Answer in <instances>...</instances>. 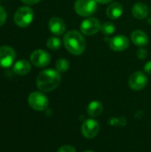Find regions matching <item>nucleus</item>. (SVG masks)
Listing matches in <instances>:
<instances>
[{"instance_id":"nucleus-1","label":"nucleus","mask_w":151,"mask_h":152,"mask_svg":"<svg viewBox=\"0 0 151 152\" xmlns=\"http://www.w3.org/2000/svg\"><path fill=\"white\" fill-rule=\"evenodd\" d=\"M61 80L60 72L52 69H44L36 77V86L42 92H51L58 87Z\"/></svg>"},{"instance_id":"nucleus-2","label":"nucleus","mask_w":151,"mask_h":152,"mask_svg":"<svg viewBox=\"0 0 151 152\" xmlns=\"http://www.w3.org/2000/svg\"><path fill=\"white\" fill-rule=\"evenodd\" d=\"M63 44L68 52L74 55L82 54L86 47V42L84 36L77 30L67 32L63 37Z\"/></svg>"},{"instance_id":"nucleus-3","label":"nucleus","mask_w":151,"mask_h":152,"mask_svg":"<svg viewBox=\"0 0 151 152\" xmlns=\"http://www.w3.org/2000/svg\"><path fill=\"white\" fill-rule=\"evenodd\" d=\"M34 19V11L29 6H21L14 13L13 20L17 26L26 28L29 26Z\"/></svg>"},{"instance_id":"nucleus-4","label":"nucleus","mask_w":151,"mask_h":152,"mask_svg":"<svg viewBox=\"0 0 151 152\" xmlns=\"http://www.w3.org/2000/svg\"><path fill=\"white\" fill-rule=\"evenodd\" d=\"M97 4L96 0H76L74 8L78 15L89 17L97 11Z\"/></svg>"},{"instance_id":"nucleus-5","label":"nucleus","mask_w":151,"mask_h":152,"mask_svg":"<svg viewBox=\"0 0 151 152\" xmlns=\"http://www.w3.org/2000/svg\"><path fill=\"white\" fill-rule=\"evenodd\" d=\"M28 105L36 111L44 110L49 104L48 98L40 92H32L28 98Z\"/></svg>"},{"instance_id":"nucleus-6","label":"nucleus","mask_w":151,"mask_h":152,"mask_svg":"<svg viewBox=\"0 0 151 152\" xmlns=\"http://www.w3.org/2000/svg\"><path fill=\"white\" fill-rule=\"evenodd\" d=\"M101 22L95 17H89L85 19L80 24V30L84 35L92 36L101 30Z\"/></svg>"},{"instance_id":"nucleus-7","label":"nucleus","mask_w":151,"mask_h":152,"mask_svg":"<svg viewBox=\"0 0 151 152\" xmlns=\"http://www.w3.org/2000/svg\"><path fill=\"white\" fill-rule=\"evenodd\" d=\"M16 53L12 47L4 45L0 46V67L1 68H10L15 60Z\"/></svg>"},{"instance_id":"nucleus-8","label":"nucleus","mask_w":151,"mask_h":152,"mask_svg":"<svg viewBox=\"0 0 151 152\" xmlns=\"http://www.w3.org/2000/svg\"><path fill=\"white\" fill-rule=\"evenodd\" d=\"M30 61L37 68H44L50 63L51 56L46 51L43 49H37L30 54Z\"/></svg>"},{"instance_id":"nucleus-9","label":"nucleus","mask_w":151,"mask_h":152,"mask_svg":"<svg viewBox=\"0 0 151 152\" xmlns=\"http://www.w3.org/2000/svg\"><path fill=\"white\" fill-rule=\"evenodd\" d=\"M148 84V77L142 71H136L133 73L128 80V85L133 91H141Z\"/></svg>"},{"instance_id":"nucleus-10","label":"nucleus","mask_w":151,"mask_h":152,"mask_svg":"<svg viewBox=\"0 0 151 152\" xmlns=\"http://www.w3.org/2000/svg\"><path fill=\"white\" fill-rule=\"evenodd\" d=\"M100 131V125L94 119H87L82 125V134L85 137L91 139L97 135Z\"/></svg>"},{"instance_id":"nucleus-11","label":"nucleus","mask_w":151,"mask_h":152,"mask_svg":"<svg viewBox=\"0 0 151 152\" xmlns=\"http://www.w3.org/2000/svg\"><path fill=\"white\" fill-rule=\"evenodd\" d=\"M109 45L113 51L121 52L129 46V39L125 35H117L109 40Z\"/></svg>"},{"instance_id":"nucleus-12","label":"nucleus","mask_w":151,"mask_h":152,"mask_svg":"<svg viewBox=\"0 0 151 152\" xmlns=\"http://www.w3.org/2000/svg\"><path fill=\"white\" fill-rule=\"evenodd\" d=\"M49 30L55 36H61L65 32L66 24L64 20L59 17H53L48 22Z\"/></svg>"},{"instance_id":"nucleus-13","label":"nucleus","mask_w":151,"mask_h":152,"mask_svg":"<svg viewBox=\"0 0 151 152\" xmlns=\"http://www.w3.org/2000/svg\"><path fill=\"white\" fill-rule=\"evenodd\" d=\"M123 6L121 4L117 2H114L110 4L106 10V14L110 20H117L123 14Z\"/></svg>"},{"instance_id":"nucleus-14","label":"nucleus","mask_w":151,"mask_h":152,"mask_svg":"<svg viewBox=\"0 0 151 152\" xmlns=\"http://www.w3.org/2000/svg\"><path fill=\"white\" fill-rule=\"evenodd\" d=\"M131 39H132V42L135 45H138V46H141V47L147 45L148 43H149V37H148V35L144 31L140 30V29L134 30L132 33Z\"/></svg>"},{"instance_id":"nucleus-15","label":"nucleus","mask_w":151,"mask_h":152,"mask_svg":"<svg viewBox=\"0 0 151 152\" xmlns=\"http://www.w3.org/2000/svg\"><path fill=\"white\" fill-rule=\"evenodd\" d=\"M31 69V64L27 60H20L13 65L12 70L15 74L19 76H25L29 73Z\"/></svg>"},{"instance_id":"nucleus-16","label":"nucleus","mask_w":151,"mask_h":152,"mask_svg":"<svg viewBox=\"0 0 151 152\" xmlns=\"http://www.w3.org/2000/svg\"><path fill=\"white\" fill-rule=\"evenodd\" d=\"M132 13L134 18L138 19V20H143L149 14V8L145 4L139 2L133 5Z\"/></svg>"},{"instance_id":"nucleus-17","label":"nucleus","mask_w":151,"mask_h":152,"mask_svg":"<svg viewBox=\"0 0 151 152\" xmlns=\"http://www.w3.org/2000/svg\"><path fill=\"white\" fill-rule=\"evenodd\" d=\"M102 110H103V106L98 101L91 102L87 107V112L91 117H98L102 113Z\"/></svg>"},{"instance_id":"nucleus-18","label":"nucleus","mask_w":151,"mask_h":152,"mask_svg":"<svg viewBox=\"0 0 151 152\" xmlns=\"http://www.w3.org/2000/svg\"><path fill=\"white\" fill-rule=\"evenodd\" d=\"M46 46L48 49L53 51L58 50L61 46V41L57 37H51L46 41Z\"/></svg>"},{"instance_id":"nucleus-19","label":"nucleus","mask_w":151,"mask_h":152,"mask_svg":"<svg viewBox=\"0 0 151 152\" xmlns=\"http://www.w3.org/2000/svg\"><path fill=\"white\" fill-rule=\"evenodd\" d=\"M55 68H56V70L60 73H64L66 71L69 70V61L66 59H59L57 61H56V64H55Z\"/></svg>"},{"instance_id":"nucleus-20","label":"nucleus","mask_w":151,"mask_h":152,"mask_svg":"<svg viewBox=\"0 0 151 152\" xmlns=\"http://www.w3.org/2000/svg\"><path fill=\"white\" fill-rule=\"evenodd\" d=\"M116 30V27L115 25L112 23V22H109V21H106L104 23L101 24V31L106 35V36H110L112 35Z\"/></svg>"},{"instance_id":"nucleus-21","label":"nucleus","mask_w":151,"mask_h":152,"mask_svg":"<svg viewBox=\"0 0 151 152\" xmlns=\"http://www.w3.org/2000/svg\"><path fill=\"white\" fill-rule=\"evenodd\" d=\"M136 55L140 60H145L147 58V56H148V52L143 48H140V49L137 50Z\"/></svg>"},{"instance_id":"nucleus-22","label":"nucleus","mask_w":151,"mask_h":152,"mask_svg":"<svg viewBox=\"0 0 151 152\" xmlns=\"http://www.w3.org/2000/svg\"><path fill=\"white\" fill-rule=\"evenodd\" d=\"M6 18H7V14L5 10L0 5V27L2 25H4L6 21Z\"/></svg>"},{"instance_id":"nucleus-23","label":"nucleus","mask_w":151,"mask_h":152,"mask_svg":"<svg viewBox=\"0 0 151 152\" xmlns=\"http://www.w3.org/2000/svg\"><path fill=\"white\" fill-rule=\"evenodd\" d=\"M57 152H77L76 149L71 145H63L61 146Z\"/></svg>"},{"instance_id":"nucleus-24","label":"nucleus","mask_w":151,"mask_h":152,"mask_svg":"<svg viewBox=\"0 0 151 152\" xmlns=\"http://www.w3.org/2000/svg\"><path fill=\"white\" fill-rule=\"evenodd\" d=\"M144 71H145L147 74L151 75V61H148V62L145 64V66H144Z\"/></svg>"},{"instance_id":"nucleus-25","label":"nucleus","mask_w":151,"mask_h":152,"mask_svg":"<svg viewBox=\"0 0 151 152\" xmlns=\"http://www.w3.org/2000/svg\"><path fill=\"white\" fill-rule=\"evenodd\" d=\"M24 4H28V5H32V4H36L38 2H40V0H21Z\"/></svg>"},{"instance_id":"nucleus-26","label":"nucleus","mask_w":151,"mask_h":152,"mask_svg":"<svg viewBox=\"0 0 151 152\" xmlns=\"http://www.w3.org/2000/svg\"><path fill=\"white\" fill-rule=\"evenodd\" d=\"M112 0H96L97 3L99 4H108V3H110Z\"/></svg>"},{"instance_id":"nucleus-27","label":"nucleus","mask_w":151,"mask_h":152,"mask_svg":"<svg viewBox=\"0 0 151 152\" xmlns=\"http://www.w3.org/2000/svg\"><path fill=\"white\" fill-rule=\"evenodd\" d=\"M84 152H94V151H84Z\"/></svg>"},{"instance_id":"nucleus-28","label":"nucleus","mask_w":151,"mask_h":152,"mask_svg":"<svg viewBox=\"0 0 151 152\" xmlns=\"http://www.w3.org/2000/svg\"><path fill=\"white\" fill-rule=\"evenodd\" d=\"M150 12H151V8H150Z\"/></svg>"}]
</instances>
